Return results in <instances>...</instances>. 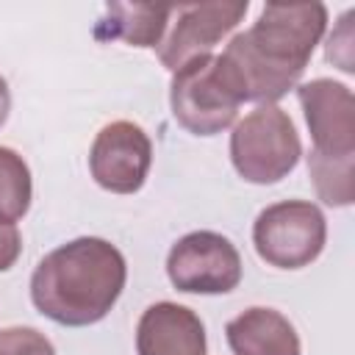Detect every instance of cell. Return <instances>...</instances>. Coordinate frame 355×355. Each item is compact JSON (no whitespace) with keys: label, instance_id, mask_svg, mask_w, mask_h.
Listing matches in <instances>:
<instances>
[{"label":"cell","instance_id":"obj_1","mask_svg":"<svg viewBox=\"0 0 355 355\" xmlns=\"http://www.w3.org/2000/svg\"><path fill=\"white\" fill-rule=\"evenodd\" d=\"M327 28L324 3H266L219 55L241 103L272 105L302 78Z\"/></svg>","mask_w":355,"mask_h":355},{"label":"cell","instance_id":"obj_4","mask_svg":"<svg viewBox=\"0 0 355 355\" xmlns=\"http://www.w3.org/2000/svg\"><path fill=\"white\" fill-rule=\"evenodd\" d=\"M172 116L194 136H216L236 122L241 97L219 55H200L172 72Z\"/></svg>","mask_w":355,"mask_h":355},{"label":"cell","instance_id":"obj_9","mask_svg":"<svg viewBox=\"0 0 355 355\" xmlns=\"http://www.w3.org/2000/svg\"><path fill=\"white\" fill-rule=\"evenodd\" d=\"M247 8H250L247 0L175 6L178 19H175L169 36L158 44L161 64L169 72H175L200 55H211V50L244 19Z\"/></svg>","mask_w":355,"mask_h":355},{"label":"cell","instance_id":"obj_16","mask_svg":"<svg viewBox=\"0 0 355 355\" xmlns=\"http://www.w3.org/2000/svg\"><path fill=\"white\" fill-rule=\"evenodd\" d=\"M22 252V236L17 222H0V272H8Z\"/></svg>","mask_w":355,"mask_h":355},{"label":"cell","instance_id":"obj_2","mask_svg":"<svg viewBox=\"0 0 355 355\" xmlns=\"http://www.w3.org/2000/svg\"><path fill=\"white\" fill-rule=\"evenodd\" d=\"M128 280L125 255L105 239L80 236L47 252L31 275V300L64 327H89L108 316Z\"/></svg>","mask_w":355,"mask_h":355},{"label":"cell","instance_id":"obj_3","mask_svg":"<svg viewBox=\"0 0 355 355\" xmlns=\"http://www.w3.org/2000/svg\"><path fill=\"white\" fill-rule=\"evenodd\" d=\"M302 144L294 119L277 105H258L230 133V161L247 183L269 186L283 180L300 161Z\"/></svg>","mask_w":355,"mask_h":355},{"label":"cell","instance_id":"obj_7","mask_svg":"<svg viewBox=\"0 0 355 355\" xmlns=\"http://www.w3.org/2000/svg\"><path fill=\"white\" fill-rule=\"evenodd\" d=\"M297 100L313 139L308 158L355 164V97L349 86L330 78H313L297 86Z\"/></svg>","mask_w":355,"mask_h":355},{"label":"cell","instance_id":"obj_11","mask_svg":"<svg viewBox=\"0 0 355 355\" xmlns=\"http://www.w3.org/2000/svg\"><path fill=\"white\" fill-rule=\"evenodd\" d=\"M233 355H302L294 324L275 308H247L225 327Z\"/></svg>","mask_w":355,"mask_h":355},{"label":"cell","instance_id":"obj_15","mask_svg":"<svg viewBox=\"0 0 355 355\" xmlns=\"http://www.w3.org/2000/svg\"><path fill=\"white\" fill-rule=\"evenodd\" d=\"M327 61L338 64V69H344L349 75L355 72V67H352V11H347L338 19V28L327 39Z\"/></svg>","mask_w":355,"mask_h":355},{"label":"cell","instance_id":"obj_5","mask_svg":"<svg viewBox=\"0 0 355 355\" xmlns=\"http://www.w3.org/2000/svg\"><path fill=\"white\" fill-rule=\"evenodd\" d=\"M327 241V222L308 200L266 205L252 225V244L261 261L275 269H302L313 263Z\"/></svg>","mask_w":355,"mask_h":355},{"label":"cell","instance_id":"obj_12","mask_svg":"<svg viewBox=\"0 0 355 355\" xmlns=\"http://www.w3.org/2000/svg\"><path fill=\"white\" fill-rule=\"evenodd\" d=\"M175 6L155 3H108L94 28L97 39H122L133 47H158Z\"/></svg>","mask_w":355,"mask_h":355},{"label":"cell","instance_id":"obj_17","mask_svg":"<svg viewBox=\"0 0 355 355\" xmlns=\"http://www.w3.org/2000/svg\"><path fill=\"white\" fill-rule=\"evenodd\" d=\"M8 111H11V92H8L6 78L0 75V128H3V122L8 119Z\"/></svg>","mask_w":355,"mask_h":355},{"label":"cell","instance_id":"obj_10","mask_svg":"<svg viewBox=\"0 0 355 355\" xmlns=\"http://www.w3.org/2000/svg\"><path fill=\"white\" fill-rule=\"evenodd\" d=\"M205 327L200 316L178 302L150 305L136 324L139 355H205Z\"/></svg>","mask_w":355,"mask_h":355},{"label":"cell","instance_id":"obj_14","mask_svg":"<svg viewBox=\"0 0 355 355\" xmlns=\"http://www.w3.org/2000/svg\"><path fill=\"white\" fill-rule=\"evenodd\" d=\"M0 355H55V347L36 327H6L0 330Z\"/></svg>","mask_w":355,"mask_h":355},{"label":"cell","instance_id":"obj_6","mask_svg":"<svg viewBox=\"0 0 355 355\" xmlns=\"http://www.w3.org/2000/svg\"><path fill=\"white\" fill-rule=\"evenodd\" d=\"M166 275L186 294H227L241 283V255L227 236L194 230L172 244Z\"/></svg>","mask_w":355,"mask_h":355},{"label":"cell","instance_id":"obj_13","mask_svg":"<svg viewBox=\"0 0 355 355\" xmlns=\"http://www.w3.org/2000/svg\"><path fill=\"white\" fill-rule=\"evenodd\" d=\"M33 197V180L25 158L11 150L0 147V222H17L28 214Z\"/></svg>","mask_w":355,"mask_h":355},{"label":"cell","instance_id":"obj_8","mask_svg":"<svg viewBox=\"0 0 355 355\" xmlns=\"http://www.w3.org/2000/svg\"><path fill=\"white\" fill-rule=\"evenodd\" d=\"M153 166V141L141 125L116 119L100 128L89 150L94 183L111 194H133L144 186Z\"/></svg>","mask_w":355,"mask_h":355}]
</instances>
